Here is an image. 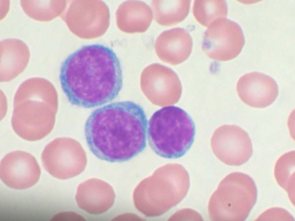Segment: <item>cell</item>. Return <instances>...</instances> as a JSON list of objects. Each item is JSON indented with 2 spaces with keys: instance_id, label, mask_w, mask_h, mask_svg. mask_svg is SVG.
I'll list each match as a JSON object with an SVG mask.
<instances>
[{
  "instance_id": "cell-13",
  "label": "cell",
  "mask_w": 295,
  "mask_h": 221,
  "mask_svg": "<svg viewBox=\"0 0 295 221\" xmlns=\"http://www.w3.org/2000/svg\"><path fill=\"white\" fill-rule=\"evenodd\" d=\"M193 13L200 23L208 27L215 20L226 18L227 4L225 0L196 1L194 4Z\"/></svg>"
},
{
  "instance_id": "cell-3",
  "label": "cell",
  "mask_w": 295,
  "mask_h": 221,
  "mask_svg": "<svg viewBox=\"0 0 295 221\" xmlns=\"http://www.w3.org/2000/svg\"><path fill=\"white\" fill-rule=\"evenodd\" d=\"M57 107V96L51 84L41 79L28 81L16 96L12 127L26 140H39L52 131Z\"/></svg>"
},
{
  "instance_id": "cell-7",
  "label": "cell",
  "mask_w": 295,
  "mask_h": 221,
  "mask_svg": "<svg viewBox=\"0 0 295 221\" xmlns=\"http://www.w3.org/2000/svg\"><path fill=\"white\" fill-rule=\"evenodd\" d=\"M244 43V34L239 25L221 18L212 23L206 30L202 49L211 59L228 61L240 54Z\"/></svg>"
},
{
  "instance_id": "cell-1",
  "label": "cell",
  "mask_w": 295,
  "mask_h": 221,
  "mask_svg": "<svg viewBox=\"0 0 295 221\" xmlns=\"http://www.w3.org/2000/svg\"><path fill=\"white\" fill-rule=\"evenodd\" d=\"M61 89L73 105L98 107L114 100L123 86L120 62L114 51L100 44L82 46L62 63Z\"/></svg>"
},
{
  "instance_id": "cell-6",
  "label": "cell",
  "mask_w": 295,
  "mask_h": 221,
  "mask_svg": "<svg viewBox=\"0 0 295 221\" xmlns=\"http://www.w3.org/2000/svg\"><path fill=\"white\" fill-rule=\"evenodd\" d=\"M41 160L50 175L62 180L80 174L87 163L81 144L76 139L65 137L56 138L47 144L42 152Z\"/></svg>"
},
{
  "instance_id": "cell-8",
  "label": "cell",
  "mask_w": 295,
  "mask_h": 221,
  "mask_svg": "<svg viewBox=\"0 0 295 221\" xmlns=\"http://www.w3.org/2000/svg\"><path fill=\"white\" fill-rule=\"evenodd\" d=\"M215 156L229 166H240L253 154L251 140L247 133L235 125H224L217 128L211 139Z\"/></svg>"
},
{
  "instance_id": "cell-4",
  "label": "cell",
  "mask_w": 295,
  "mask_h": 221,
  "mask_svg": "<svg viewBox=\"0 0 295 221\" xmlns=\"http://www.w3.org/2000/svg\"><path fill=\"white\" fill-rule=\"evenodd\" d=\"M195 126L182 109L170 106L154 112L148 123V144L154 152L167 159L181 157L193 143Z\"/></svg>"
},
{
  "instance_id": "cell-11",
  "label": "cell",
  "mask_w": 295,
  "mask_h": 221,
  "mask_svg": "<svg viewBox=\"0 0 295 221\" xmlns=\"http://www.w3.org/2000/svg\"><path fill=\"white\" fill-rule=\"evenodd\" d=\"M110 191L104 182L90 179L78 187L75 199L78 206L90 214H99L108 209L110 203Z\"/></svg>"
},
{
  "instance_id": "cell-9",
  "label": "cell",
  "mask_w": 295,
  "mask_h": 221,
  "mask_svg": "<svg viewBox=\"0 0 295 221\" xmlns=\"http://www.w3.org/2000/svg\"><path fill=\"white\" fill-rule=\"evenodd\" d=\"M41 170L35 157L27 152L17 150L6 154L1 160L0 176L8 187L24 190L35 185Z\"/></svg>"
},
{
  "instance_id": "cell-12",
  "label": "cell",
  "mask_w": 295,
  "mask_h": 221,
  "mask_svg": "<svg viewBox=\"0 0 295 221\" xmlns=\"http://www.w3.org/2000/svg\"><path fill=\"white\" fill-rule=\"evenodd\" d=\"M295 151L283 155L277 161L274 176L278 184L287 191L294 204L295 197Z\"/></svg>"
},
{
  "instance_id": "cell-14",
  "label": "cell",
  "mask_w": 295,
  "mask_h": 221,
  "mask_svg": "<svg viewBox=\"0 0 295 221\" xmlns=\"http://www.w3.org/2000/svg\"><path fill=\"white\" fill-rule=\"evenodd\" d=\"M80 215L75 214L74 212H67L60 213L57 215L56 217L55 216L54 218L52 220H84V219L81 217Z\"/></svg>"
},
{
  "instance_id": "cell-2",
  "label": "cell",
  "mask_w": 295,
  "mask_h": 221,
  "mask_svg": "<svg viewBox=\"0 0 295 221\" xmlns=\"http://www.w3.org/2000/svg\"><path fill=\"white\" fill-rule=\"evenodd\" d=\"M148 120L143 108L131 101L95 110L85 126L87 143L98 159L111 163L129 161L146 148Z\"/></svg>"
},
{
  "instance_id": "cell-10",
  "label": "cell",
  "mask_w": 295,
  "mask_h": 221,
  "mask_svg": "<svg viewBox=\"0 0 295 221\" xmlns=\"http://www.w3.org/2000/svg\"><path fill=\"white\" fill-rule=\"evenodd\" d=\"M238 96L248 106L263 108L270 105L278 94L275 81L264 73L254 72L246 74L236 85Z\"/></svg>"
},
{
  "instance_id": "cell-5",
  "label": "cell",
  "mask_w": 295,
  "mask_h": 221,
  "mask_svg": "<svg viewBox=\"0 0 295 221\" xmlns=\"http://www.w3.org/2000/svg\"><path fill=\"white\" fill-rule=\"evenodd\" d=\"M257 198V187L253 179L242 172H232L220 182L209 199V219L212 221H244Z\"/></svg>"
}]
</instances>
